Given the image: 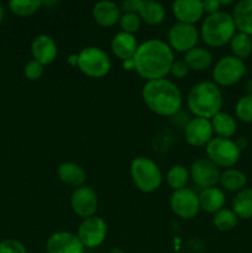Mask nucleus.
<instances>
[{"instance_id":"nucleus-28","label":"nucleus","mask_w":252,"mask_h":253,"mask_svg":"<svg viewBox=\"0 0 252 253\" xmlns=\"http://www.w3.org/2000/svg\"><path fill=\"white\" fill-rule=\"evenodd\" d=\"M230 48L232 56L244 61L252 53V37L242 32H237L230 41Z\"/></svg>"},{"instance_id":"nucleus-33","label":"nucleus","mask_w":252,"mask_h":253,"mask_svg":"<svg viewBox=\"0 0 252 253\" xmlns=\"http://www.w3.org/2000/svg\"><path fill=\"white\" fill-rule=\"evenodd\" d=\"M119 24H120L121 31L133 35L135 32H137L140 30L141 19L136 12L126 11L120 16Z\"/></svg>"},{"instance_id":"nucleus-14","label":"nucleus","mask_w":252,"mask_h":253,"mask_svg":"<svg viewBox=\"0 0 252 253\" xmlns=\"http://www.w3.org/2000/svg\"><path fill=\"white\" fill-rule=\"evenodd\" d=\"M214 131L210 120L203 118H193L184 127V137L189 145L203 147L211 141Z\"/></svg>"},{"instance_id":"nucleus-38","label":"nucleus","mask_w":252,"mask_h":253,"mask_svg":"<svg viewBox=\"0 0 252 253\" xmlns=\"http://www.w3.org/2000/svg\"><path fill=\"white\" fill-rule=\"evenodd\" d=\"M123 67L126 71H135V62L133 59H127V61H123Z\"/></svg>"},{"instance_id":"nucleus-27","label":"nucleus","mask_w":252,"mask_h":253,"mask_svg":"<svg viewBox=\"0 0 252 253\" xmlns=\"http://www.w3.org/2000/svg\"><path fill=\"white\" fill-rule=\"evenodd\" d=\"M220 184L230 192H237L245 189L247 184V177L244 172L235 168H229L220 174Z\"/></svg>"},{"instance_id":"nucleus-10","label":"nucleus","mask_w":252,"mask_h":253,"mask_svg":"<svg viewBox=\"0 0 252 253\" xmlns=\"http://www.w3.org/2000/svg\"><path fill=\"white\" fill-rule=\"evenodd\" d=\"M169 205L173 214L183 220L193 219L200 210L199 197L190 188L174 190L170 195Z\"/></svg>"},{"instance_id":"nucleus-16","label":"nucleus","mask_w":252,"mask_h":253,"mask_svg":"<svg viewBox=\"0 0 252 253\" xmlns=\"http://www.w3.org/2000/svg\"><path fill=\"white\" fill-rule=\"evenodd\" d=\"M31 53L35 61L41 63L42 66H47L54 62L58 54L57 43L49 35L41 34L35 37L31 44Z\"/></svg>"},{"instance_id":"nucleus-20","label":"nucleus","mask_w":252,"mask_h":253,"mask_svg":"<svg viewBox=\"0 0 252 253\" xmlns=\"http://www.w3.org/2000/svg\"><path fill=\"white\" fill-rule=\"evenodd\" d=\"M136 14L147 25H158L165 20L166 9L158 1L136 0Z\"/></svg>"},{"instance_id":"nucleus-5","label":"nucleus","mask_w":252,"mask_h":253,"mask_svg":"<svg viewBox=\"0 0 252 253\" xmlns=\"http://www.w3.org/2000/svg\"><path fill=\"white\" fill-rule=\"evenodd\" d=\"M130 175L133 184L143 193H152L162 184L163 175L157 163L150 157L138 156L130 166Z\"/></svg>"},{"instance_id":"nucleus-17","label":"nucleus","mask_w":252,"mask_h":253,"mask_svg":"<svg viewBox=\"0 0 252 253\" xmlns=\"http://www.w3.org/2000/svg\"><path fill=\"white\" fill-rule=\"evenodd\" d=\"M172 11L178 22L194 25L204 15L202 0H175Z\"/></svg>"},{"instance_id":"nucleus-36","label":"nucleus","mask_w":252,"mask_h":253,"mask_svg":"<svg viewBox=\"0 0 252 253\" xmlns=\"http://www.w3.org/2000/svg\"><path fill=\"white\" fill-rule=\"evenodd\" d=\"M189 71H190V69L188 68V66L185 64V62L183 61V59H180V61L173 62L172 67H170L169 73L172 74L174 78L182 79V78H184V77L188 76Z\"/></svg>"},{"instance_id":"nucleus-26","label":"nucleus","mask_w":252,"mask_h":253,"mask_svg":"<svg viewBox=\"0 0 252 253\" xmlns=\"http://www.w3.org/2000/svg\"><path fill=\"white\" fill-rule=\"evenodd\" d=\"M232 211L239 219H252V188H245L235 195L232 200Z\"/></svg>"},{"instance_id":"nucleus-18","label":"nucleus","mask_w":252,"mask_h":253,"mask_svg":"<svg viewBox=\"0 0 252 253\" xmlns=\"http://www.w3.org/2000/svg\"><path fill=\"white\" fill-rule=\"evenodd\" d=\"M94 21L103 27H110L118 24L121 16V9L116 2L103 0L94 4L91 10Z\"/></svg>"},{"instance_id":"nucleus-22","label":"nucleus","mask_w":252,"mask_h":253,"mask_svg":"<svg viewBox=\"0 0 252 253\" xmlns=\"http://www.w3.org/2000/svg\"><path fill=\"white\" fill-rule=\"evenodd\" d=\"M59 179L66 184L79 188L84 185L86 180V173L82 166L74 162H63L57 168Z\"/></svg>"},{"instance_id":"nucleus-29","label":"nucleus","mask_w":252,"mask_h":253,"mask_svg":"<svg viewBox=\"0 0 252 253\" xmlns=\"http://www.w3.org/2000/svg\"><path fill=\"white\" fill-rule=\"evenodd\" d=\"M190 174L189 170L182 165H174L168 169L167 172V179L168 185L174 190H179L185 188V185L188 184V180H189Z\"/></svg>"},{"instance_id":"nucleus-4","label":"nucleus","mask_w":252,"mask_h":253,"mask_svg":"<svg viewBox=\"0 0 252 253\" xmlns=\"http://www.w3.org/2000/svg\"><path fill=\"white\" fill-rule=\"evenodd\" d=\"M236 34L234 19L226 11H217L208 15L200 27V37L210 47H222L230 43Z\"/></svg>"},{"instance_id":"nucleus-32","label":"nucleus","mask_w":252,"mask_h":253,"mask_svg":"<svg viewBox=\"0 0 252 253\" xmlns=\"http://www.w3.org/2000/svg\"><path fill=\"white\" fill-rule=\"evenodd\" d=\"M236 118L242 123H252V95L241 96L235 106Z\"/></svg>"},{"instance_id":"nucleus-12","label":"nucleus","mask_w":252,"mask_h":253,"mask_svg":"<svg viewBox=\"0 0 252 253\" xmlns=\"http://www.w3.org/2000/svg\"><path fill=\"white\" fill-rule=\"evenodd\" d=\"M99 200L95 190L88 185L76 188L71 197V208L77 216L88 219L94 216L98 210Z\"/></svg>"},{"instance_id":"nucleus-2","label":"nucleus","mask_w":252,"mask_h":253,"mask_svg":"<svg viewBox=\"0 0 252 253\" xmlns=\"http://www.w3.org/2000/svg\"><path fill=\"white\" fill-rule=\"evenodd\" d=\"M141 94L146 106L160 116H173L182 108V93L169 79L146 82Z\"/></svg>"},{"instance_id":"nucleus-6","label":"nucleus","mask_w":252,"mask_h":253,"mask_svg":"<svg viewBox=\"0 0 252 253\" xmlns=\"http://www.w3.org/2000/svg\"><path fill=\"white\" fill-rule=\"evenodd\" d=\"M78 68L86 77L103 78L110 72L111 59L100 47H84L78 53Z\"/></svg>"},{"instance_id":"nucleus-9","label":"nucleus","mask_w":252,"mask_h":253,"mask_svg":"<svg viewBox=\"0 0 252 253\" xmlns=\"http://www.w3.org/2000/svg\"><path fill=\"white\" fill-rule=\"evenodd\" d=\"M108 235V225L105 220L100 216H94L84 219L79 225L77 236L81 240L84 249H95L100 246Z\"/></svg>"},{"instance_id":"nucleus-13","label":"nucleus","mask_w":252,"mask_h":253,"mask_svg":"<svg viewBox=\"0 0 252 253\" xmlns=\"http://www.w3.org/2000/svg\"><path fill=\"white\" fill-rule=\"evenodd\" d=\"M190 178L198 187L211 188L219 183L220 180V170L216 165L211 162L208 158H199L195 160L190 166L189 170Z\"/></svg>"},{"instance_id":"nucleus-24","label":"nucleus","mask_w":252,"mask_h":253,"mask_svg":"<svg viewBox=\"0 0 252 253\" xmlns=\"http://www.w3.org/2000/svg\"><path fill=\"white\" fill-rule=\"evenodd\" d=\"M183 61L192 71H204L211 66L212 54L209 49L204 48V47H194L185 52Z\"/></svg>"},{"instance_id":"nucleus-25","label":"nucleus","mask_w":252,"mask_h":253,"mask_svg":"<svg viewBox=\"0 0 252 253\" xmlns=\"http://www.w3.org/2000/svg\"><path fill=\"white\" fill-rule=\"evenodd\" d=\"M210 123H211L212 131L216 135V137L230 138L236 132V120H235L234 116H231L227 113L220 111L214 118L210 119Z\"/></svg>"},{"instance_id":"nucleus-1","label":"nucleus","mask_w":252,"mask_h":253,"mask_svg":"<svg viewBox=\"0 0 252 253\" xmlns=\"http://www.w3.org/2000/svg\"><path fill=\"white\" fill-rule=\"evenodd\" d=\"M132 59L138 76L148 82L163 79L169 74L174 54L167 42L160 39H150L138 44Z\"/></svg>"},{"instance_id":"nucleus-42","label":"nucleus","mask_w":252,"mask_h":253,"mask_svg":"<svg viewBox=\"0 0 252 253\" xmlns=\"http://www.w3.org/2000/svg\"><path fill=\"white\" fill-rule=\"evenodd\" d=\"M220 5L221 6H226V5H231L232 4V0H219Z\"/></svg>"},{"instance_id":"nucleus-19","label":"nucleus","mask_w":252,"mask_h":253,"mask_svg":"<svg viewBox=\"0 0 252 253\" xmlns=\"http://www.w3.org/2000/svg\"><path fill=\"white\" fill-rule=\"evenodd\" d=\"M138 48V42L135 35L120 31L114 35L111 40V51L121 61L133 58Z\"/></svg>"},{"instance_id":"nucleus-23","label":"nucleus","mask_w":252,"mask_h":253,"mask_svg":"<svg viewBox=\"0 0 252 253\" xmlns=\"http://www.w3.org/2000/svg\"><path fill=\"white\" fill-rule=\"evenodd\" d=\"M198 197H199L200 209L209 214H216L217 211L224 209L225 194L220 188H205Z\"/></svg>"},{"instance_id":"nucleus-40","label":"nucleus","mask_w":252,"mask_h":253,"mask_svg":"<svg viewBox=\"0 0 252 253\" xmlns=\"http://www.w3.org/2000/svg\"><path fill=\"white\" fill-rule=\"evenodd\" d=\"M67 62H68V63L71 64L72 67L78 66V54H77V53L71 54V56L68 57V59H67Z\"/></svg>"},{"instance_id":"nucleus-37","label":"nucleus","mask_w":252,"mask_h":253,"mask_svg":"<svg viewBox=\"0 0 252 253\" xmlns=\"http://www.w3.org/2000/svg\"><path fill=\"white\" fill-rule=\"evenodd\" d=\"M220 7H221V5H220L219 0H205V1H203V10L208 15L220 11Z\"/></svg>"},{"instance_id":"nucleus-39","label":"nucleus","mask_w":252,"mask_h":253,"mask_svg":"<svg viewBox=\"0 0 252 253\" xmlns=\"http://www.w3.org/2000/svg\"><path fill=\"white\" fill-rule=\"evenodd\" d=\"M235 143H236V146L239 147L240 151L245 150V148L247 147V140L245 137H239L236 141H235Z\"/></svg>"},{"instance_id":"nucleus-34","label":"nucleus","mask_w":252,"mask_h":253,"mask_svg":"<svg viewBox=\"0 0 252 253\" xmlns=\"http://www.w3.org/2000/svg\"><path fill=\"white\" fill-rule=\"evenodd\" d=\"M24 74L29 81H39L43 74V66L35 59H31L25 66Z\"/></svg>"},{"instance_id":"nucleus-41","label":"nucleus","mask_w":252,"mask_h":253,"mask_svg":"<svg viewBox=\"0 0 252 253\" xmlns=\"http://www.w3.org/2000/svg\"><path fill=\"white\" fill-rule=\"evenodd\" d=\"M245 88H246L247 94H250V95H252V79H250V81H247V83H246V85H245Z\"/></svg>"},{"instance_id":"nucleus-44","label":"nucleus","mask_w":252,"mask_h":253,"mask_svg":"<svg viewBox=\"0 0 252 253\" xmlns=\"http://www.w3.org/2000/svg\"><path fill=\"white\" fill-rule=\"evenodd\" d=\"M111 253H123V251H121V250H119V249H114L113 251H111Z\"/></svg>"},{"instance_id":"nucleus-15","label":"nucleus","mask_w":252,"mask_h":253,"mask_svg":"<svg viewBox=\"0 0 252 253\" xmlns=\"http://www.w3.org/2000/svg\"><path fill=\"white\" fill-rule=\"evenodd\" d=\"M46 253H84V246L77 235L58 231L52 234L47 240Z\"/></svg>"},{"instance_id":"nucleus-8","label":"nucleus","mask_w":252,"mask_h":253,"mask_svg":"<svg viewBox=\"0 0 252 253\" xmlns=\"http://www.w3.org/2000/svg\"><path fill=\"white\" fill-rule=\"evenodd\" d=\"M246 74V64L234 56H224L212 68V79L216 85L231 86Z\"/></svg>"},{"instance_id":"nucleus-21","label":"nucleus","mask_w":252,"mask_h":253,"mask_svg":"<svg viewBox=\"0 0 252 253\" xmlns=\"http://www.w3.org/2000/svg\"><path fill=\"white\" fill-rule=\"evenodd\" d=\"M231 16L236 30L252 37V0H241L237 2Z\"/></svg>"},{"instance_id":"nucleus-30","label":"nucleus","mask_w":252,"mask_h":253,"mask_svg":"<svg viewBox=\"0 0 252 253\" xmlns=\"http://www.w3.org/2000/svg\"><path fill=\"white\" fill-rule=\"evenodd\" d=\"M239 217L232 210L230 209H221L214 214L212 217V224L220 231H230L235 229L239 224Z\"/></svg>"},{"instance_id":"nucleus-35","label":"nucleus","mask_w":252,"mask_h":253,"mask_svg":"<svg viewBox=\"0 0 252 253\" xmlns=\"http://www.w3.org/2000/svg\"><path fill=\"white\" fill-rule=\"evenodd\" d=\"M0 253H27V250L17 240L7 239L0 242Z\"/></svg>"},{"instance_id":"nucleus-11","label":"nucleus","mask_w":252,"mask_h":253,"mask_svg":"<svg viewBox=\"0 0 252 253\" xmlns=\"http://www.w3.org/2000/svg\"><path fill=\"white\" fill-rule=\"evenodd\" d=\"M199 35V31L194 25L175 22L168 32V44L172 49L185 53L197 47Z\"/></svg>"},{"instance_id":"nucleus-3","label":"nucleus","mask_w":252,"mask_h":253,"mask_svg":"<svg viewBox=\"0 0 252 253\" xmlns=\"http://www.w3.org/2000/svg\"><path fill=\"white\" fill-rule=\"evenodd\" d=\"M187 105L194 118L210 120L221 111L222 94L214 82H199L190 88Z\"/></svg>"},{"instance_id":"nucleus-31","label":"nucleus","mask_w":252,"mask_h":253,"mask_svg":"<svg viewBox=\"0 0 252 253\" xmlns=\"http://www.w3.org/2000/svg\"><path fill=\"white\" fill-rule=\"evenodd\" d=\"M42 1L40 0H12L9 7L14 14L19 16H30L35 14L41 7Z\"/></svg>"},{"instance_id":"nucleus-7","label":"nucleus","mask_w":252,"mask_h":253,"mask_svg":"<svg viewBox=\"0 0 252 253\" xmlns=\"http://www.w3.org/2000/svg\"><path fill=\"white\" fill-rule=\"evenodd\" d=\"M208 160L221 168H232L240 160L241 151L231 138L212 137L205 146Z\"/></svg>"},{"instance_id":"nucleus-43","label":"nucleus","mask_w":252,"mask_h":253,"mask_svg":"<svg viewBox=\"0 0 252 253\" xmlns=\"http://www.w3.org/2000/svg\"><path fill=\"white\" fill-rule=\"evenodd\" d=\"M2 17H4V10H2L1 5H0V24H1L2 21Z\"/></svg>"}]
</instances>
